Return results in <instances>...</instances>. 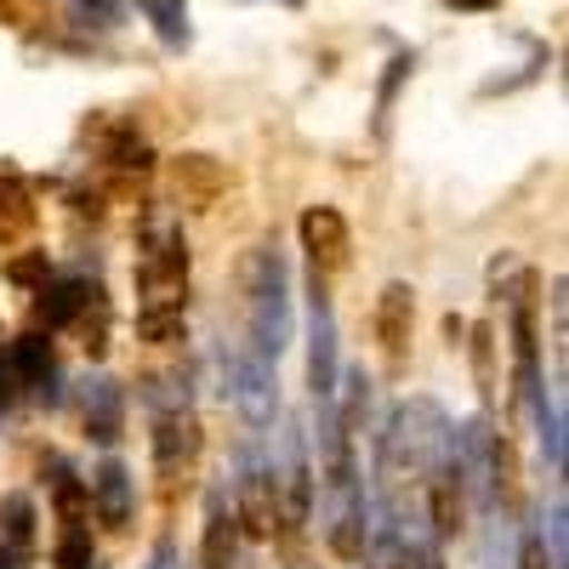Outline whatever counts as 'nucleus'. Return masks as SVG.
I'll list each match as a JSON object with an SVG mask.
<instances>
[{
    "mask_svg": "<svg viewBox=\"0 0 569 569\" xmlns=\"http://www.w3.org/2000/svg\"><path fill=\"white\" fill-rule=\"evenodd\" d=\"M12 376H18V382L23 388H34L46 405H58L63 393V376H58V353H52V342H46V337H18L12 342Z\"/></svg>",
    "mask_w": 569,
    "mask_h": 569,
    "instance_id": "obj_16",
    "label": "nucleus"
},
{
    "mask_svg": "<svg viewBox=\"0 0 569 569\" xmlns=\"http://www.w3.org/2000/svg\"><path fill=\"white\" fill-rule=\"evenodd\" d=\"M507 337H512V388L518 405H530L547 376H541V337H536V273H518L507 291Z\"/></svg>",
    "mask_w": 569,
    "mask_h": 569,
    "instance_id": "obj_4",
    "label": "nucleus"
},
{
    "mask_svg": "<svg viewBox=\"0 0 569 569\" xmlns=\"http://www.w3.org/2000/svg\"><path fill=\"white\" fill-rule=\"evenodd\" d=\"M40 273H46V251H40V257H23V262H12V279H18V284H34Z\"/></svg>",
    "mask_w": 569,
    "mask_h": 569,
    "instance_id": "obj_29",
    "label": "nucleus"
},
{
    "mask_svg": "<svg viewBox=\"0 0 569 569\" xmlns=\"http://www.w3.org/2000/svg\"><path fill=\"white\" fill-rule=\"evenodd\" d=\"M29 228H34V200H29V188H23L12 171H0V251L18 246Z\"/></svg>",
    "mask_w": 569,
    "mask_h": 569,
    "instance_id": "obj_18",
    "label": "nucleus"
},
{
    "mask_svg": "<svg viewBox=\"0 0 569 569\" xmlns=\"http://www.w3.org/2000/svg\"><path fill=\"white\" fill-rule=\"evenodd\" d=\"M149 569H182V558H177V541H154V558H149Z\"/></svg>",
    "mask_w": 569,
    "mask_h": 569,
    "instance_id": "obj_30",
    "label": "nucleus"
},
{
    "mask_svg": "<svg viewBox=\"0 0 569 569\" xmlns=\"http://www.w3.org/2000/svg\"><path fill=\"white\" fill-rule=\"evenodd\" d=\"M512 569H552V563H547V552H541V541H536V536H530V541H525V547H518V558H512Z\"/></svg>",
    "mask_w": 569,
    "mask_h": 569,
    "instance_id": "obj_28",
    "label": "nucleus"
},
{
    "mask_svg": "<svg viewBox=\"0 0 569 569\" xmlns=\"http://www.w3.org/2000/svg\"><path fill=\"white\" fill-rule=\"evenodd\" d=\"M445 7H456V12H496L501 0H445Z\"/></svg>",
    "mask_w": 569,
    "mask_h": 569,
    "instance_id": "obj_31",
    "label": "nucleus"
},
{
    "mask_svg": "<svg viewBox=\"0 0 569 569\" xmlns=\"http://www.w3.org/2000/svg\"><path fill=\"white\" fill-rule=\"evenodd\" d=\"M98 297V284H86V279H58V284H40V319L52 325V330H63V325H74L80 319V308Z\"/></svg>",
    "mask_w": 569,
    "mask_h": 569,
    "instance_id": "obj_17",
    "label": "nucleus"
},
{
    "mask_svg": "<svg viewBox=\"0 0 569 569\" xmlns=\"http://www.w3.org/2000/svg\"><path fill=\"white\" fill-rule=\"evenodd\" d=\"M137 337L149 348H171L188 337V325H182V313H137Z\"/></svg>",
    "mask_w": 569,
    "mask_h": 569,
    "instance_id": "obj_26",
    "label": "nucleus"
},
{
    "mask_svg": "<svg viewBox=\"0 0 569 569\" xmlns=\"http://www.w3.org/2000/svg\"><path fill=\"white\" fill-rule=\"evenodd\" d=\"M34 501L29 496H7L0 501V547L7 552H18V558H29V547H34Z\"/></svg>",
    "mask_w": 569,
    "mask_h": 569,
    "instance_id": "obj_21",
    "label": "nucleus"
},
{
    "mask_svg": "<svg viewBox=\"0 0 569 569\" xmlns=\"http://www.w3.org/2000/svg\"><path fill=\"white\" fill-rule=\"evenodd\" d=\"M273 467V490H279V518H284V536H297L308 518H313V467H308V433L297 421H284L279 433V456Z\"/></svg>",
    "mask_w": 569,
    "mask_h": 569,
    "instance_id": "obj_6",
    "label": "nucleus"
},
{
    "mask_svg": "<svg viewBox=\"0 0 569 569\" xmlns=\"http://www.w3.org/2000/svg\"><path fill=\"white\" fill-rule=\"evenodd\" d=\"M472 376H479V393L496 399V330L490 325H472Z\"/></svg>",
    "mask_w": 569,
    "mask_h": 569,
    "instance_id": "obj_25",
    "label": "nucleus"
},
{
    "mask_svg": "<svg viewBox=\"0 0 569 569\" xmlns=\"http://www.w3.org/2000/svg\"><path fill=\"white\" fill-rule=\"evenodd\" d=\"M188 308V240L166 211H149L137 233V313Z\"/></svg>",
    "mask_w": 569,
    "mask_h": 569,
    "instance_id": "obj_2",
    "label": "nucleus"
},
{
    "mask_svg": "<svg viewBox=\"0 0 569 569\" xmlns=\"http://www.w3.org/2000/svg\"><path fill=\"white\" fill-rule=\"evenodd\" d=\"M421 485H427V525H433V536H461L467 530V479H461L450 445H445V456L427 461Z\"/></svg>",
    "mask_w": 569,
    "mask_h": 569,
    "instance_id": "obj_12",
    "label": "nucleus"
},
{
    "mask_svg": "<svg viewBox=\"0 0 569 569\" xmlns=\"http://www.w3.org/2000/svg\"><path fill=\"white\" fill-rule=\"evenodd\" d=\"M246 348L273 365L291 348V268L279 246H257L246 257Z\"/></svg>",
    "mask_w": 569,
    "mask_h": 569,
    "instance_id": "obj_1",
    "label": "nucleus"
},
{
    "mask_svg": "<svg viewBox=\"0 0 569 569\" xmlns=\"http://www.w3.org/2000/svg\"><path fill=\"white\" fill-rule=\"evenodd\" d=\"M445 445H450V416L433 399H405L382 433H376V461L399 485L410 472H427V461L445 456Z\"/></svg>",
    "mask_w": 569,
    "mask_h": 569,
    "instance_id": "obj_3",
    "label": "nucleus"
},
{
    "mask_svg": "<svg viewBox=\"0 0 569 569\" xmlns=\"http://www.w3.org/2000/svg\"><path fill=\"white\" fill-rule=\"evenodd\" d=\"M137 7L154 23L166 52H188V40H194V29H188V0H137Z\"/></svg>",
    "mask_w": 569,
    "mask_h": 569,
    "instance_id": "obj_19",
    "label": "nucleus"
},
{
    "mask_svg": "<svg viewBox=\"0 0 569 569\" xmlns=\"http://www.w3.org/2000/svg\"><path fill=\"white\" fill-rule=\"evenodd\" d=\"M222 182H228V177H222V166H217L211 154H188V160H177V188H182V194L194 200L200 211L222 194Z\"/></svg>",
    "mask_w": 569,
    "mask_h": 569,
    "instance_id": "obj_20",
    "label": "nucleus"
},
{
    "mask_svg": "<svg viewBox=\"0 0 569 569\" xmlns=\"http://www.w3.org/2000/svg\"><path fill=\"white\" fill-rule=\"evenodd\" d=\"M74 18H80L86 29H120L126 0H74Z\"/></svg>",
    "mask_w": 569,
    "mask_h": 569,
    "instance_id": "obj_27",
    "label": "nucleus"
},
{
    "mask_svg": "<svg viewBox=\"0 0 569 569\" xmlns=\"http://www.w3.org/2000/svg\"><path fill=\"white\" fill-rule=\"evenodd\" d=\"M302 251L313 262L319 279H337L348 262H353V233H348V217L337 206H308L302 211Z\"/></svg>",
    "mask_w": 569,
    "mask_h": 569,
    "instance_id": "obj_10",
    "label": "nucleus"
},
{
    "mask_svg": "<svg viewBox=\"0 0 569 569\" xmlns=\"http://www.w3.org/2000/svg\"><path fill=\"white\" fill-rule=\"evenodd\" d=\"M200 569H246V530L222 490L206 496V530H200Z\"/></svg>",
    "mask_w": 569,
    "mask_h": 569,
    "instance_id": "obj_14",
    "label": "nucleus"
},
{
    "mask_svg": "<svg viewBox=\"0 0 569 569\" xmlns=\"http://www.w3.org/2000/svg\"><path fill=\"white\" fill-rule=\"evenodd\" d=\"M376 348H382L388 370H405L410 365V342H416V291L405 279L382 284V297H376Z\"/></svg>",
    "mask_w": 569,
    "mask_h": 569,
    "instance_id": "obj_11",
    "label": "nucleus"
},
{
    "mask_svg": "<svg viewBox=\"0 0 569 569\" xmlns=\"http://www.w3.org/2000/svg\"><path fill=\"white\" fill-rule=\"evenodd\" d=\"M200 445H206V433H200V416L188 410V405H160V410H154L149 450H154V472H160L166 485H177L182 472H194Z\"/></svg>",
    "mask_w": 569,
    "mask_h": 569,
    "instance_id": "obj_8",
    "label": "nucleus"
},
{
    "mask_svg": "<svg viewBox=\"0 0 569 569\" xmlns=\"http://www.w3.org/2000/svg\"><path fill=\"white\" fill-rule=\"evenodd\" d=\"M222 382H228L222 393L233 399V410H240L251 427H268L279 416V370H273V359L222 342Z\"/></svg>",
    "mask_w": 569,
    "mask_h": 569,
    "instance_id": "obj_5",
    "label": "nucleus"
},
{
    "mask_svg": "<svg viewBox=\"0 0 569 569\" xmlns=\"http://www.w3.org/2000/svg\"><path fill=\"white\" fill-rule=\"evenodd\" d=\"M86 496H91V512H98L103 530H131L137 518V479L120 456H109L98 472L86 479Z\"/></svg>",
    "mask_w": 569,
    "mask_h": 569,
    "instance_id": "obj_13",
    "label": "nucleus"
},
{
    "mask_svg": "<svg viewBox=\"0 0 569 569\" xmlns=\"http://www.w3.org/2000/svg\"><path fill=\"white\" fill-rule=\"evenodd\" d=\"M52 569H91V518H58Z\"/></svg>",
    "mask_w": 569,
    "mask_h": 569,
    "instance_id": "obj_22",
    "label": "nucleus"
},
{
    "mask_svg": "<svg viewBox=\"0 0 569 569\" xmlns=\"http://www.w3.org/2000/svg\"><path fill=\"white\" fill-rule=\"evenodd\" d=\"M80 416H86V433L114 450L120 433H126V388L114 382V376H86V388H80Z\"/></svg>",
    "mask_w": 569,
    "mask_h": 569,
    "instance_id": "obj_15",
    "label": "nucleus"
},
{
    "mask_svg": "<svg viewBox=\"0 0 569 569\" xmlns=\"http://www.w3.org/2000/svg\"><path fill=\"white\" fill-rule=\"evenodd\" d=\"M563 518H569V507H563V496H552V507L541 518V536H536L552 569H569V530H563Z\"/></svg>",
    "mask_w": 569,
    "mask_h": 569,
    "instance_id": "obj_23",
    "label": "nucleus"
},
{
    "mask_svg": "<svg viewBox=\"0 0 569 569\" xmlns=\"http://www.w3.org/2000/svg\"><path fill=\"white\" fill-rule=\"evenodd\" d=\"M416 74V52H393L388 58V80L382 91H376V131H388V114H393V98H399V86Z\"/></svg>",
    "mask_w": 569,
    "mask_h": 569,
    "instance_id": "obj_24",
    "label": "nucleus"
},
{
    "mask_svg": "<svg viewBox=\"0 0 569 569\" xmlns=\"http://www.w3.org/2000/svg\"><path fill=\"white\" fill-rule=\"evenodd\" d=\"M18 563H23L18 552H7V547H0V569H18Z\"/></svg>",
    "mask_w": 569,
    "mask_h": 569,
    "instance_id": "obj_32",
    "label": "nucleus"
},
{
    "mask_svg": "<svg viewBox=\"0 0 569 569\" xmlns=\"http://www.w3.org/2000/svg\"><path fill=\"white\" fill-rule=\"evenodd\" d=\"M337 382H342L337 313H330L325 279L313 273V302H308V388H313V399H337Z\"/></svg>",
    "mask_w": 569,
    "mask_h": 569,
    "instance_id": "obj_9",
    "label": "nucleus"
},
{
    "mask_svg": "<svg viewBox=\"0 0 569 569\" xmlns=\"http://www.w3.org/2000/svg\"><path fill=\"white\" fill-rule=\"evenodd\" d=\"M233 518L251 541H273L284 530L279 518V490H273V467L257 450H240V479H233Z\"/></svg>",
    "mask_w": 569,
    "mask_h": 569,
    "instance_id": "obj_7",
    "label": "nucleus"
}]
</instances>
